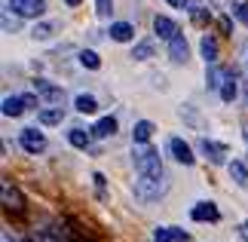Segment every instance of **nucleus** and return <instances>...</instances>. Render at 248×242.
I'll return each instance as SVG.
<instances>
[{
	"label": "nucleus",
	"mask_w": 248,
	"mask_h": 242,
	"mask_svg": "<svg viewBox=\"0 0 248 242\" xmlns=\"http://www.w3.org/2000/svg\"><path fill=\"white\" fill-rule=\"evenodd\" d=\"M132 162H135L138 175H163L159 150L150 147V144H132Z\"/></svg>",
	"instance_id": "nucleus-1"
},
{
	"label": "nucleus",
	"mask_w": 248,
	"mask_h": 242,
	"mask_svg": "<svg viewBox=\"0 0 248 242\" xmlns=\"http://www.w3.org/2000/svg\"><path fill=\"white\" fill-rule=\"evenodd\" d=\"M135 199L138 202H144V206H150V202H156V199H163L166 196V190H169V184H166V175H138L135 181Z\"/></svg>",
	"instance_id": "nucleus-2"
},
{
	"label": "nucleus",
	"mask_w": 248,
	"mask_h": 242,
	"mask_svg": "<svg viewBox=\"0 0 248 242\" xmlns=\"http://www.w3.org/2000/svg\"><path fill=\"white\" fill-rule=\"evenodd\" d=\"M196 147H199V153H202L208 162H215V166H224L227 157H230V147L221 144V141H212V138H199Z\"/></svg>",
	"instance_id": "nucleus-3"
},
{
	"label": "nucleus",
	"mask_w": 248,
	"mask_h": 242,
	"mask_svg": "<svg viewBox=\"0 0 248 242\" xmlns=\"http://www.w3.org/2000/svg\"><path fill=\"white\" fill-rule=\"evenodd\" d=\"M6 6L22 18H40L46 13V0H6Z\"/></svg>",
	"instance_id": "nucleus-4"
},
{
	"label": "nucleus",
	"mask_w": 248,
	"mask_h": 242,
	"mask_svg": "<svg viewBox=\"0 0 248 242\" xmlns=\"http://www.w3.org/2000/svg\"><path fill=\"white\" fill-rule=\"evenodd\" d=\"M18 141H22V147L31 153V157H37V153H43V150H46V135H43V132H37L34 126H28V129L18 132Z\"/></svg>",
	"instance_id": "nucleus-5"
},
{
	"label": "nucleus",
	"mask_w": 248,
	"mask_h": 242,
	"mask_svg": "<svg viewBox=\"0 0 248 242\" xmlns=\"http://www.w3.org/2000/svg\"><path fill=\"white\" fill-rule=\"evenodd\" d=\"M34 92L40 95L46 104H62L64 101V89H62V86H55V83H49V80H37L34 83Z\"/></svg>",
	"instance_id": "nucleus-6"
},
{
	"label": "nucleus",
	"mask_w": 248,
	"mask_h": 242,
	"mask_svg": "<svg viewBox=\"0 0 248 242\" xmlns=\"http://www.w3.org/2000/svg\"><path fill=\"white\" fill-rule=\"evenodd\" d=\"M169 150H171V157H175L181 166H193V162H196L193 147H190L184 138H171V141H169Z\"/></svg>",
	"instance_id": "nucleus-7"
},
{
	"label": "nucleus",
	"mask_w": 248,
	"mask_h": 242,
	"mask_svg": "<svg viewBox=\"0 0 248 242\" xmlns=\"http://www.w3.org/2000/svg\"><path fill=\"white\" fill-rule=\"evenodd\" d=\"M190 218L202 224V221H217V218H221V211H217V206H215L212 199H202V202H196V206L190 209Z\"/></svg>",
	"instance_id": "nucleus-8"
},
{
	"label": "nucleus",
	"mask_w": 248,
	"mask_h": 242,
	"mask_svg": "<svg viewBox=\"0 0 248 242\" xmlns=\"http://www.w3.org/2000/svg\"><path fill=\"white\" fill-rule=\"evenodd\" d=\"M154 31H156L159 40H166V43H169V40H175V37L181 34V28L171 22L169 16H156V18H154Z\"/></svg>",
	"instance_id": "nucleus-9"
},
{
	"label": "nucleus",
	"mask_w": 248,
	"mask_h": 242,
	"mask_svg": "<svg viewBox=\"0 0 248 242\" xmlns=\"http://www.w3.org/2000/svg\"><path fill=\"white\" fill-rule=\"evenodd\" d=\"M0 196H3V206L9 209V211H22L25 209V199H22V193H18L9 181H3L0 184Z\"/></svg>",
	"instance_id": "nucleus-10"
},
{
	"label": "nucleus",
	"mask_w": 248,
	"mask_h": 242,
	"mask_svg": "<svg viewBox=\"0 0 248 242\" xmlns=\"http://www.w3.org/2000/svg\"><path fill=\"white\" fill-rule=\"evenodd\" d=\"M230 77V71L227 67H221V65H205V89H221L224 86V80Z\"/></svg>",
	"instance_id": "nucleus-11"
},
{
	"label": "nucleus",
	"mask_w": 248,
	"mask_h": 242,
	"mask_svg": "<svg viewBox=\"0 0 248 242\" xmlns=\"http://www.w3.org/2000/svg\"><path fill=\"white\" fill-rule=\"evenodd\" d=\"M187 55H190V46H187V40H184V34H178L175 40H169V59L175 62V65H184Z\"/></svg>",
	"instance_id": "nucleus-12"
},
{
	"label": "nucleus",
	"mask_w": 248,
	"mask_h": 242,
	"mask_svg": "<svg viewBox=\"0 0 248 242\" xmlns=\"http://www.w3.org/2000/svg\"><path fill=\"white\" fill-rule=\"evenodd\" d=\"M154 132H156V126L150 123V120H138L135 129H132V144H147Z\"/></svg>",
	"instance_id": "nucleus-13"
},
{
	"label": "nucleus",
	"mask_w": 248,
	"mask_h": 242,
	"mask_svg": "<svg viewBox=\"0 0 248 242\" xmlns=\"http://www.w3.org/2000/svg\"><path fill=\"white\" fill-rule=\"evenodd\" d=\"M37 120H40L43 126H59L64 120V108L62 104H49V108H43L40 113H37Z\"/></svg>",
	"instance_id": "nucleus-14"
},
{
	"label": "nucleus",
	"mask_w": 248,
	"mask_h": 242,
	"mask_svg": "<svg viewBox=\"0 0 248 242\" xmlns=\"http://www.w3.org/2000/svg\"><path fill=\"white\" fill-rule=\"evenodd\" d=\"M108 34H110V40H117V43H129L132 37H135V28L129 22H113Z\"/></svg>",
	"instance_id": "nucleus-15"
},
{
	"label": "nucleus",
	"mask_w": 248,
	"mask_h": 242,
	"mask_svg": "<svg viewBox=\"0 0 248 242\" xmlns=\"http://www.w3.org/2000/svg\"><path fill=\"white\" fill-rule=\"evenodd\" d=\"M199 52H202L205 65H215L217 62V40L212 34H202V40H199Z\"/></svg>",
	"instance_id": "nucleus-16"
},
{
	"label": "nucleus",
	"mask_w": 248,
	"mask_h": 242,
	"mask_svg": "<svg viewBox=\"0 0 248 242\" xmlns=\"http://www.w3.org/2000/svg\"><path fill=\"white\" fill-rule=\"evenodd\" d=\"M25 108H28V104H25L22 95H6V98H3V117H22Z\"/></svg>",
	"instance_id": "nucleus-17"
},
{
	"label": "nucleus",
	"mask_w": 248,
	"mask_h": 242,
	"mask_svg": "<svg viewBox=\"0 0 248 242\" xmlns=\"http://www.w3.org/2000/svg\"><path fill=\"white\" fill-rule=\"evenodd\" d=\"M227 172H230V178L239 184V187H245V190H248V162L233 160V162H227Z\"/></svg>",
	"instance_id": "nucleus-18"
},
{
	"label": "nucleus",
	"mask_w": 248,
	"mask_h": 242,
	"mask_svg": "<svg viewBox=\"0 0 248 242\" xmlns=\"http://www.w3.org/2000/svg\"><path fill=\"white\" fill-rule=\"evenodd\" d=\"M113 132H117V120H113V117H101L98 123L92 126V135H95V138H110Z\"/></svg>",
	"instance_id": "nucleus-19"
},
{
	"label": "nucleus",
	"mask_w": 248,
	"mask_h": 242,
	"mask_svg": "<svg viewBox=\"0 0 248 242\" xmlns=\"http://www.w3.org/2000/svg\"><path fill=\"white\" fill-rule=\"evenodd\" d=\"M92 138H95V135H92V129H89V132H86V129H71V132H68V141L74 144V147H80V150H86V147H89V144H92Z\"/></svg>",
	"instance_id": "nucleus-20"
},
{
	"label": "nucleus",
	"mask_w": 248,
	"mask_h": 242,
	"mask_svg": "<svg viewBox=\"0 0 248 242\" xmlns=\"http://www.w3.org/2000/svg\"><path fill=\"white\" fill-rule=\"evenodd\" d=\"M154 52H156L154 40H141V43H135V49H132V59H135V62H147V59H154Z\"/></svg>",
	"instance_id": "nucleus-21"
},
{
	"label": "nucleus",
	"mask_w": 248,
	"mask_h": 242,
	"mask_svg": "<svg viewBox=\"0 0 248 242\" xmlns=\"http://www.w3.org/2000/svg\"><path fill=\"white\" fill-rule=\"evenodd\" d=\"M55 31H59V25H55V22H37L31 28V37H34V40H49Z\"/></svg>",
	"instance_id": "nucleus-22"
},
{
	"label": "nucleus",
	"mask_w": 248,
	"mask_h": 242,
	"mask_svg": "<svg viewBox=\"0 0 248 242\" xmlns=\"http://www.w3.org/2000/svg\"><path fill=\"white\" fill-rule=\"evenodd\" d=\"M74 108H77L80 113H95V111H98V101H95L92 95H86V92H80L77 98H74Z\"/></svg>",
	"instance_id": "nucleus-23"
},
{
	"label": "nucleus",
	"mask_w": 248,
	"mask_h": 242,
	"mask_svg": "<svg viewBox=\"0 0 248 242\" xmlns=\"http://www.w3.org/2000/svg\"><path fill=\"white\" fill-rule=\"evenodd\" d=\"M217 92H221V101H227V104L236 98V71H230V77L224 80V86H221Z\"/></svg>",
	"instance_id": "nucleus-24"
},
{
	"label": "nucleus",
	"mask_w": 248,
	"mask_h": 242,
	"mask_svg": "<svg viewBox=\"0 0 248 242\" xmlns=\"http://www.w3.org/2000/svg\"><path fill=\"white\" fill-rule=\"evenodd\" d=\"M80 65H83V67H89V71H98V67H101V59H98V52L83 49V52H80Z\"/></svg>",
	"instance_id": "nucleus-25"
},
{
	"label": "nucleus",
	"mask_w": 248,
	"mask_h": 242,
	"mask_svg": "<svg viewBox=\"0 0 248 242\" xmlns=\"http://www.w3.org/2000/svg\"><path fill=\"white\" fill-rule=\"evenodd\" d=\"M178 113H181V120H187L190 126H199V113L193 111V104H181Z\"/></svg>",
	"instance_id": "nucleus-26"
},
{
	"label": "nucleus",
	"mask_w": 248,
	"mask_h": 242,
	"mask_svg": "<svg viewBox=\"0 0 248 242\" xmlns=\"http://www.w3.org/2000/svg\"><path fill=\"white\" fill-rule=\"evenodd\" d=\"M190 16H193V22H196V25H205L208 18H212V16H208V9H205V6H193V9H190Z\"/></svg>",
	"instance_id": "nucleus-27"
},
{
	"label": "nucleus",
	"mask_w": 248,
	"mask_h": 242,
	"mask_svg": "<svg viewBox=\"0 0 248 242\" xmlns=\"http://www.w3.org/2000/svg\"><path fill=\"white\" fill-rule=\"evenodd\" d=\"M154 242H175V236H171V227H156V230H154Z\"/></svg>",
	"instance_id": "nucleus-28"
},
{
	"label": "nucleus",
	"mask_w": 248,
	"mask_h": 242,
	"mask_svg": "<svg viewBox=\"0 0 248 242\" xmlns=\"http://www.w3.org/2000/svg\"><path fill=\"white\" fill-rule=\"evenodd\" d=\"M95 6H98V16H110L113 13V0H95Z\"/></svg>",
	"instance_id": "nucleus-29"
},
{
	"label": "nucleus",
	"mask_w": 248,
	"mask_h": 242,
	"mask_svg": "<svg viewBox=\"0 0 248 242\" xmlns=\"http://www.w3.org/2000/svg\"><path fill=\"white\" fill-rule=\"evenodd\" d=\"M233 16H236V18H239V22H242V25H248V3H239V6H236V9H233Z\"/></svg>",
	"instance_id": "nucleus-30"
},
{
	"label": "nucleus",
	"mask_w": 248,
	"mask_h": 242,
	"mask_svg": "<svg viewBox=\"0 0 248 242\" xmlns=\"http://www.w3.org/2000/svg\"><path fill=\"white\" fill-rule=\"evenodd\" d=\"M22 98H25V104H28V108H40V95H37V92H25Z\"/></svg>",
	"instance_id": "nucleus-31"
},
{
	"label": "nucleus",
	"mask_w": 248,
	"mask_h": 242,
	"mask_svg": "<svg viewBox=\"0 0 248 242\" xmlns=\"http://www.w3.org/2000/svg\"><path fill=\"white\" fill-rule=\"evenodd\" d=\"M92 181H95V190H98V196H104V175H101V172H95Z\"/></svg>",
	"instance_id": "nucleus-32"
},
{
	"label": "nucleus",
	"mask_w": 248,
	"mask_h": 242,
	"mask_svg": "<svg viewBox=\"0 0 248 242\" xmlns=\"http://www.w3.org/2000/svg\"><path fill=\"white\" fill-rule=\"evenodd\" d=\"M171 236H175V242H190V233H184L181 227H171Z\"/></svg>",
	"instance_id": "nucleus-33"
},
{
	"label": "nucleus",
	"mask_w": 248,
	"mask_h": 242,
	"mask_svg": "<svg viewBox=\"0 0 248 242\" xmlns=\"http://www.w3.org/2000/svg\"><path fill=\"white\" fill-rule=\"evenodd\" d=\"M16 28H18V22H16V18H9V13L3 16V31H16Z\"/></svg>",
	"instance_id": "nucleus-34"
},
{
	"label": "nucleus",
	"mask_w": 248,
	"mask_h": 242,
	"mask_svg": "<svg viewBox=\"0 0 248 242\" xmlns=\"http://www.w3.org/2000/svg\"><path fill=\"white\" fill-rule=\"evenodd\" d=\"M236 233H239V239H245V242H248V221H242V224H239V230H236Z\"/></svg>",
	"instance_id": "nucleus-35"
},
{
	"label": "nucleus",
	"mask_w": 248,
	"mask_h": 242,
	"mask_svg": "<svg viewBox=\"0 0 248 242\" xmlns=\"http://www.w3.org/2000/svg\"><path fill=\"white\" fill-rule=\"evenodd\" d=\"M166 3H169V6H175V9H184V6H187V0H166Z\"/></svg>",
	"instance_id": "nucleus-36"
},
{
	"label": "nucleus",
	"mask_w": 248,
	"mask_h": 242,
	"mask_svg": "<svg viewBox=\"0 0 248 242\" xmlns=\"http://www.w3.org/2000/svg\"><path fill=\"white\" fill-rule=\"evenodd\" d=\"M221 31H224V34H230V18H227V16L221 18Z\"/></svg>",
	"instance_id": "nucleus-37"
},
{
	"label": "nucleus",
	"mask_w": 248,
	"mask_h": 242,
	"mask_svg": "<svg viewBox=\"0 0 248 242\" xmlns=\"http://www.w3.org/2000/svg\"><path fill=\"white\" fill-rule=\"evenodd\" d=\"M0 242H13V239H9V233H3V236H0Z\"/></svg>",
	"instance_id": "nucleus-38"
},
{
	"label": "nucleus",
	"mask_w": 248,
	"mask_h": 242,
	"mask_svg": "<svg viewBox=\"0 0 248 242\" xmlns=\"http://www.w3.org/2000/svg\"><path fill=\"white\" fill-rule=\"evenodd\" d=\"M64 3H68V6H77V3H80V0H64Z\"/></svg>",
	"instance_id": "nucleus-39"
},
{
	"label": "nucleus",
	"mask_w": 248,
	"mask_h": 242,
	"mask_svg": "<svg viewBox=\"0 0 248 242\" xmlns=\"http://www.w3.org/2000/svg\"><path fill=\"white\" fill-rule=\"evenodd\" d=\"M245 144H248V126H245Z\"/></svg>",
	"instance_id": "nucleus-40"
}]
</instances>
